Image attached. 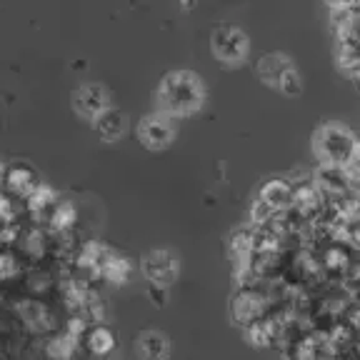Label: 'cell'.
<instances>
[{"mask_svg":"<svg viewBox=\"0 0 360 360\" xmlns=\"http://www.w3.org/2000/svg\"><path fill=\"white\" fill-rule=\"evenodd\" d=\"M56 205H58V193H56V188H51L48 183H40V186L25 198V208H28L30 215L51 213Z\"/></svg>","mask_w":360,"mask_h":360,"instance_id":"19","label":"cell"},{"mask_svg":"<svg viewBox=\"0 0 360 360\" xmlns=\"http://www.w3.org/2000/svg\"><path fill=\"white\" fill-rule=\"evenodd\" d=\"M292 68V60L285 53H265L258 63H255V73L270 88H278L281 80L285 78V73Z\"/></svg>","mask_w":360,"mask_h":360,"instance_id":"12","label":"cell"},{"mask_svg":"<svg viewBox=\"0 0 360 360\" xmlns=\"http://www.w3.org/2000/svg\"><path fill=\"white\" fill-rule=\"evenodd\" d=\"M135 353L141 360H168L170 358V340L165 333L143 330L135 338Z\"/></svg>","mask_w":360,"mask_h":360,"instance_id":"13","label":"cell"},{"mask_svg":"<svg viewBox=\"0 0 360 360\" xmlns=\"http://www.w3.org/2000/svg\"><path fill=\"white\" fill-rule=\"evenodd\" d=\"M355 83H358V88H360V70L355 73Z\"/></svg>","mask_w":360,"mask_h":360,"instance_id":"30","label":"cell"},{"mask_svg":"<svg viewBox=\"0 0 360 360\" xmlns=\"http://www.w3.org/2000/svg\"><path fill=\"white\" fill-rule=\"evenodd\" d=\"M115 253H118V250H112L110 245H105V243H101V240H85L83 245H78V250H75V268H78L80 273H85V278H90V281H93V278H101L108 260Z\"/></svg>","mask_w":360,"mask_h":360,"instance_id":"8","label":"cell"},{"mask_svg":"<svg viewBox=\"0 0 360 360\" xmlns=\"http://www.w3.org/2000/svg\"><path fill=\"white\" fill-rule=\"evenodd\" d=\"M278 90H281L283 96L288 98H295L303 93V78H300V73L295 70V68H290L285 73V78L281 80V85H278Z\"/></svg>","mask_w":360,"mask_h":360,"instance_id":"25","label":"cell"},{"mask_svg":"<svg viewBox=\"0 0 360 360\" xmlns=\"http://www.w3.org/2000/svg\"><path fill=\"white\" fill-rule=\"evenodd\" d=\"M93 128H96V133L101 135L105 143H115L128 133V115H125L123 110H118V108L110 105L101 118L93 123Z\"/></svg>","mask_w":360,"mask_h":360,"instance_id":"14","label":"cell"},{"mask_svg":"<svg viewBox=\"0 0 360 360\" xmlns=\"http://www.w3.org/2000/svg\"><path fill=\"white\" fill-rule=\"evenodd\" d=\"M255 250V228L253 225H243V228H236L228 238V255H231L233 265L243 263L253 255Z\"/></svg>","mask_w":360,"mask_h":360,"instance_id":"15","label":"cell"},{"mask_svg":"<svg viewBox=\"0 0 360 360\" xmlns=\"http://www.w3.org/2000/svg\"><path fill=\"white\" fill-rule=\"evenodd\" d=\"M205 80L193 70H170L158 85V108L168 118H191L205 105Z\"/></svg>","mask_w":360,"mask_h":360,"instance_id":"1","label":"cell"},{"mask_svg":"<svg viewBox=\"0 0 360 360\" xmlns=\"http://www.w3.org/2000/svg\"><path fill=\"white\" fill-rule=\"evenodd\" d=\"M143 276L150 281V285L165 288V290H168V288L178 281L180 263L170 250L158 248V250H150V253L143 258Z\"/></svg>","mask_w":360,"mask_h":360,"instance_id":"6","label":"cell"},{"mask_svg":"<svg viewBox=\"0 0 360 360\" xmlns=\"http://www.w3.org/2000/svg\"><path fill=\"white\" fill-rule=\"evenodd\" d=\"M231 321L238 328L245 330L248 326L258 323L260 318H265L270 310V300L265 295L263 285H248V288H238L231 298Z\"/></svg>","mask_w":360,"mask_h":360,"instance_id":"4","label":"cell"},{"mask_svg":"<svg viewBox=\"0 0 360 360\" xmlns=\"http://www.w3.org/2000/svg\"><path fill=\"white\" fill-rule=\"evenodd\" d=\"M133 270H135L133 260L125 258V255H120V253H115L110 260H108V265L101 273V278L105 283H112V285H125V283L133 278Z\"/></svg>","mask_w":360,"mask_h":360,"instance_id":"20","label":"cell"},{"mask_svg":"<svg viewBox=\"0 0 360 360\" xmlns=\"http://www.w3.org/2000/svg\"><path fill=\"white\" fill-rule=\"evenodd\" d=\"M353 163L360 165V135H355V146H353Z\"/></svg>","mask_w":360,"mask_h":360,"instance_id":"28","label":"cell"},{"mask_svg":"<svg viewBox=\"0 0 360 360\" xmlns=\"http://www.w3.org/2000/svg\"><path fill=\"white\" fill-rule=\"evenodd\" d=\"M48 223H51V231L58 236H68V233L75 231L78 225V208H75L73 200H58L56 208L48 213Z\"/></svg>","mask_w":360,"mask_h":360,"instance_id":"16","label":"cell"},{"mask_svg":"<svg viewBox=\"0 0 360 360\" xmlns=\"http://www.w3.org/2000/svg\"><path fill=\"white\" fill-rule=\"evenodd\" d=\"M313 183L328 200L340 198L350 191L348 168H340V165H318V170L313 173Z\"/></svg>","mask_w":360,"mask_h":360,"instance_id":"10","label":"cell"},{"mask_svg":"<svg viewBox=\"0 0 360 360\" xmlns=\"http://www.w3.org/2000/svg\"><path fill=\"white\" fill-rule=\"evenodd\" d=\"M276 210L270 208V205H265L260 198H255L253 205H250V210H248V218H250V225L253 228H268L273 220H276Z\"/></svg>","mask_w":360,"mask_h":360,"instance_id":"24","label":"cell"},{"mask_svg":"<svg viewBox=\"0 0 360 360\" xmlns=\"http://www.w3.org/2000/svg\"><path fill=\"white\" fill-rule=\"evenodd\" d=\"M135 135H138L141 146L148 148V150H165V148H170V143H173V138H175L173 118L163 115L160 110L150 112V115H146V118L138 123Z\"/></svg>","mask_w":360,"mask_h":360,"instance_id":"5","label":"cell"},{"mask_svg":"<svg viewBox=\"0 0 360 360\" xmlns=\"http://www.w3.org/2000/svg\"><path fill=\"white\" fill-rule=\"evenodd\" d=\"M355 133L343 123H323L313 130L310 148L318 165H340L348 168L353 163Z\"/></svg>","mask_w":360,"mask_h":360,"instance_id":"2","label":"cell"},{"mask_svg":"<svg viewBox=\"0 0 360 360\" xmlns=\"http://www.w3.org/2000/svg\"><path fill=\"white\" fill-rule=\"evenodd\" d=\"M18 245L22 248V255L30 260H38L40 255L45 253V248H48V236H45L40 228H30L20 236V243Z\"/></svg>","mask_w":360,"mask_h":360,"instance_id":"23","label":"cell"},{"mask_svg":"<svg viewBox=\"0 0 360 360\" xmlns=\"http://www.w3.org/2000/svg\"><path fill=\"white\" fill-rule=\"evenodd\" d=\"M210 53L223 65H240L250 56V38L236 25H218L210 33Z\"/></svg>","mask_w":360,"mask_h":360,"instance_id":"3","label":"cell"},{"mask_svg":"<svg viewBox=\"0 0 360 360\" xmlns=\"http://www.w3.org/2000/svg\"><path fill=\"white\" fill-rule=\"evenodd\" d=\"M80 348V340H75V338H70L65 330L63 333H56V335L48 340V358L53 360H73L75 353H78Z\"/></svg>","mask_w":360,"mask_h":360,"instance_id":"22","label":"cell"},{"mask_svg":"<svg viewBox=\"0 0 360 360\" xmlns=\"http://www.w3.org/2000/svg\"><path fill=\"white\" fill-rule=\"evenodd\" d=\"M146 295L150 298V303L155 305V308H163L165 303H168V290L165 288H158V285H148Z\"/></svg>","mask_w":360,"mask_h":360,"instance_id":"27","label":"cell"},{"mask_svg":"<svg viewBox=\"0 0 360 360\" xmlns=\"http://www.w3.org/2000/svg\"><path fill=\"white\" fill-rule=\"evenodd\" d=\"M70 103H73V110L78 112L80 118L96 123L103 112L110 108V96H108V90L103 88V85L85 83V85H80V88L73 90Z\"/></svg>","mask_w":360,"mask_h":360,"instance_id":"7","label":"cell"},{"mask_svg":"<svg viewBox=\"0 0 360 360\" xmlns=\"http://www.w3.org/2000/svg\"><path fill=\"white\" fill-rule=\"evenodd\" d=\"M6 191L8 195L13 198H28L35 188L40 186V173L33 168L30 163H22V160H15V163L8 165L6 170Z\"/></svg>","mask_w":360,"mask_h":360,"instance_id":"9","label":"cell"},{"mask_svg":"<svg viewBox=\"0 0 360 360\" xmlns=\"http://www.w3.org/2000/svg\"><path fill=\"white\" fill-rule=\"evenodd\" d=\"M18 313H20L22 323H25L30 330L43 333L45 328L53 323V313L48 310V305L40 303V300H25L22 308H18Z\"/></svg>","mask_w":360,"mask_h":360,"instance_id":"18","label":"cell"},{"mask_svg":"<svg viewBox=\"0 0 360 360\" xmlns=\"http://www.w3.org/2000/svg\"><path fill=\"white\" fill-rule=\"evenodd\" d=\"M335 63L345 73L360 70V40H335Z\"/></svg>","mask_w":360,"mask_h":360,"instance_id":"21","label":"cell"},{"mask_svg":"<svg viewBox=\"0 0 360 360\" xmlns=\"http://www.w3.org/2000/svg\"><path fill=\"white\" fill-rule=\"evenodd\" d=\"M6 165H3V160H0V186H3V183H6Z\"/></svg>","mask_w":360,"mask_h":360,"instance_id":"29","label":"cell"},{"mask_svg":"<svg viewBox=\"0 0 360 360\" xmlns=\"http://www.w3.org/2000/svg\"><path fill=\"white\" fill-rule=\"evenodd\" d=\"M83 345L88 348L90 355H108L112 348H115V333H112L105 323H101V326H90L83 338Z\"/></svg>","mask_w":360,"mask_h":360,"instance_id":"17","label":"cell"},{"mask_svg":"<svg viewBox=\"0 0 360 360\" xmlns=\"http://www.w3.org/2000/svg\"><path fill=\"white\" fill-rule=\"evenodd\" d=\"M260 200L265 205L276 210V213H285V210L292 208V200H295V188L288 178H270L263 183L260 188Z\"/></svg>","mask_w":360,"mask_h":360,"instance_id":"11","label":"cell"},{"mask_svg":"<svg viewBox=\"0 0 360 360\" xmlns=\"http://www.w3.org/2000/svg\"><path fill=\"white\" fill-rule=\"evenodd\" d=\"M15 276H20V258L11 250L0 253V281H13Z\"/></svg>","mask_w":360,"mask_h":360,"instance_id":"26","label":"cell"}]
</instances>
